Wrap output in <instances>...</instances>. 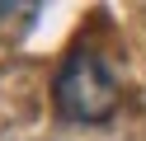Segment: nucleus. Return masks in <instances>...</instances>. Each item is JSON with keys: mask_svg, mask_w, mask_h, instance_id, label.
Segmentation results:
<instances>
[{"mask_svg": "<svg viewBox=\"0 0 146 141\" xmlns=\"http://www.w3.org/2000/svg\"><path fill=\"white\" fill-rule=\"evenodd\" d=\"M57 113L71 122H104L118 108V80L99 56L80 52L57 71Z\"/></svg>", "mask_w": 146, "mask_h": 141, "instance_id": "f257e3e1", "label": "nucleus"}, {"mask_svg": "<svg viewBox=\"0 0 146 141\" xmlns=\"http://www.w3.org/2000/svg\"><path fill=\"white\" fill-rule=\"evenodd\" d=\"M38 5H0V24H33Z\"/></svg>", "mask_w": 146, "mask_h": 141, "instance_id": "f03ea898", "label": "nucleus"}]
</instances>
